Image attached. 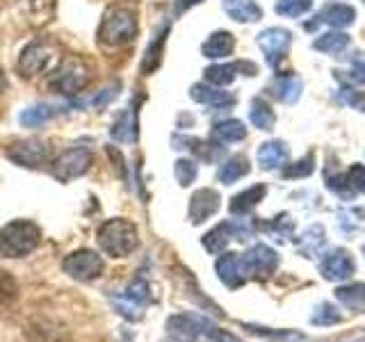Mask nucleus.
Returning <instances> with one entry per match:
<instances>
[{"label": "nucleus", "mask_w": 365, "mask_h": 342, "mask_svg": "<svg viewBox=\"0 0 365 342\" xmlns=\"http://www.w3.org/2000/svg\"><path fill=\"white\" fill-rule=\"evenodd\" d=\"M137 14L135 9L125 7V5H112L101 19L98 26V41L108 48H121V46H128L137 37Z\"/></svg>", "instance_id": "f257e3e1"}, {"label": "nucleus", "mask_w": 365, "mask_h": 342, "mask_svg": "<svg viewBox=\"0 0 365 342\" xmlns=\"http://www.w3.org/2000/svg\"><path fill=\"white\" fill-rule=\"evenodd\" d=\"M91 83V66L80 55H66L62 62H57L55 71L48 78V87L55 94L76 96Z\"/></svg>", "instance_id": "f03ea898"}, {"label": "nucleus", "mask_w": 365, "mask_h": 342, "mask_svg": "<svg viewBox=\"0 0 365 342\" xmlns=\"http://www.w3.org/2000/svg\"><path fill=\"white\" fill-rule=\"evenodd\" d=\"M41 242V228L28 222V219H16L5 226V231L0 233V251L7 258H23L32 254Z\"/></svg>", "instance_id": "7ed1b4c3"}, {"label": "nucleus", "mask_w": 365, "mask_h": 342, "mask_svg": "<svg viewBox=\"0 0 365 342\" xmlns=\"http://www.w3.org/2000/svg\"><path fill=\"white\" fill-rule=\"evenodd\" d=\"M98 244L112 258H123L137 249V226L128 219H108L98 228Z\"/></svg>", "instance_id": "20e7f679"}, {"label": "nucleus", "mask_w": 365, "mask_h": 342, "mask_svg": "<svg viewBox=\"0 0 365 342\" xmlns=\"http://www.w3.org/2000/svg\"><path fill=\"white\" fill-rule=\"evenodd\" d=\"M57 53H60V46L51 39L39 37L30 41L19 55V62H16L19 73L23 78H34V76L46 73L57 60Z\"/></svg>", "instance_id": "39448f33"}, {"label": "nucleus", "mask_w": 365, "mask_h": 342, "mask_svg": "<svg viewBox=\"0 0 365 342\" xmlns=\"http://www.w3.org/2000/svg\"><path fill=\"white\" fill-rule=\"evenodd\" d=\"M91 162H94V155L87 148H68L53 160V176L60 182H71L73 178L87 174Z\"/></svg>", "instance_id": "423d86ee"}, {"label": "nucleus", "mask_w": 365, "mask_h": 342, "mask_svg": "<svg viewBox=\"0 0 365 342\" xmlns=\"http://www.w3.org/2000/svg\"><path fill=\"white\" fill-rule=\"evenodd\" d=\"M245 262V269H247V276L249 279H258V281H265L269 279L274 271L279 267V254L267 244H256L251 247L247 254L242 256Z\"/></svg>", "instance_id": "0eeeda50"}, {"label": "nucleus", "mask_w": 365, "mask_h": 342, "mask_svg": "<svg viewBox=\"0 0 365 342\" xmlns=\"http://www.w3.org/2000/svg\"><path fill=\"white\" fill-rule=\"evenodd\" d=\"M62 267L68 276H73L78 281H94L101 276V271L106 265H103V258L96 251L83 249V251H73L71 256H66Z\"/></svg>", "instance_id": "6e6552de"}, {"label": "nucleus", "mask_w": 365, "mask_h": 342, "mask_svg": "<svg viewBox=\"0 0 365 342\" xmlns=\"http://www.w3.org/2000/svg\"><path fill=\"white\" fill-rule=\"evenodd\" d=\"M7 157L11 162H16L21 167L28 169H39L41 165L48 162L51 157V148L46 142L39 140H26V142H16L14 146L7 148Z\"/></svg>", "instance_id": "1a4fd4ad"}, {"label": "nucleus", "mask_w": 365, "mask_h": 342, "mask_svg": "<svg viewBox=\"0 0 365 342\" xmlns=\"http://www.w3.org/2000/svg\"><path fill=\"white\" fill-rule=\"evenodd\" d=\"M292 43V34L290 30H283V28H269V30H262L258 34V46L260 51L265 53V60L269 66H279V62L285 57Z\"/></svg>", "instance_id": "9d476101"}, {"label": "nucleus", "mask_w": 365, "mask_h": 342, "mask_svg": "<svg viewBox=\"0 0 365 342\" xmlns=\"http://www.w3.org/2000/svg\"><path fill=\"white\" fill-rule=\"evenodd\" d=\"M354 269H356V265H354V258L347 249L329 251V254L322 258V262H319V271H322V276L327 281H334V283L351 279Z\"/></svg>", "instance_id": "9b49d317"}, {"label": "nucleus", "mask_w": 365, "mask_h": 342, "mask_svg": "<svg viewBox=\"0 0 365 342\" xmlns=\"http://www.w3.org/2000/svg\"><path fill=\"white\" fill-rule=\"evenodd\" d=\"M217 274H220V279L226 288H231V290L242 288V285L249 281L242 256L233 254V251L231 254H224L220 260H217Z\"/></svg>", "instance_id": "f8f14e48"}, {"label": "nucleus", "mask_w": 365, "mask_h": 342, "mask_svg": "<svg viewBox=\"0 0 365 342\" xmlns=\"http://www.w3.org/2000/svg\"><path fill=\"white\" fill-rule=\"evenodd\" d=\"M220 194L215 190L205 187L194 192V197L190 199V219L192 224H203L208 217H212L217 210H220Z\"/></svg>", "instance_id": "ddd939ff"}, {"label": "nucleus", "mask_w": 365, "mask_h": 342, "mask_svg": "<svg viewBox=\"0 0 365 342\" xmlns=\"http://www.w3.org/2000/svg\"><path fill=\"white\" fill-rule=\"evenodd\" d=\"M190 96L197 100V103H203V105H212L217 110L233 108L235 105V96L233 94H228V91H220V89H215L210 85H203V83L192 85Z\"/></svg>", "instance_id": "4468645a"}, {"label": "nucleus", "mask_w": 365, "mask_h": 342, "mask_svg": "<svg viewBox=\"0 0 365 342\" xmlns=\"http://www.w3.org/2000/svg\"><path fill=\"white\" fill-rule=\"evenodd\" d=\"M224 11L237 23H256L262 19V9L256 0H222Z\"/></svg>", "instance_id": "2eb2a0df"}, {"label": "nucleus", "mask_w": 365, "mask_h": 342, "mask_svg": "<svg viewBox=\"0 0 365 342\" xmlns=\"http://www.w3.org/2000/svg\"><path fill=\"white\" fill-rule=\"evenodd\" d=\"M288 157H290L288 146H285L283 142H279V140L265 142L258 148V165L262 169H267V171L279 169L281 165L288 162Z\"/></svg>", "instance_id": "dca6fc26"}, {"label": "nucleus", "mask_w": 365, "mask_h": 342, "mask_svg": "<svg viewBox=\"0 0 365 342\" xmlns=\"http://www.w3.org/2000/svg\"><path fill=\"white\" fill-rule=\"evenodd\" d=\"M265 194H267V185H262V182L260 185L249 187L245 192L235 194V197L231 199V203H228V210H231L233 214H249L262 199H265Z\"/></svg>", "instance_id": "f3484780"}, {"label": "nucleus", "mask_w": 365, "mask_h": 342, "mask_svg": "<svg viewBox=\"0 0 365 342\" xmlns=\"http://www.w3.org/2000/svg\"><path fill=\"white\" fill-rule=\"evenodd\" d=\"M235 48V39L231 32L220 30V32H212L208 41L201 46V53L210 60H222V57H228Z\"/></svg>", "instance_id": "a211bd4d"}, {"label": "nucleus", "mask_w": 365, "mask_h": 342, "mask_svg": "<svg viewBox=\"0 0 365 342\" xmlns=\"http://www.w3.org/2000/svg\"><path fill=\"white\" fill-rule=\"evenodd\" d=\"M319 21L329 23L331 28H349L354 19H356V9H354L351 5H345V3H331L327 5L322 11H319Z\"/></svg>", "instance_id": "6ab92c4d"}, {"label": "nucleus", "mask_w": 365, "mask_h": 342, "mask_svg": "<svg viewBox=\"0 0 365 342\" xmlns=\"http://www.w3.org/2000/svg\"><path fill=\"white\" fill-rule=\"evenodd\" d=\"M336 299L351 313H363L365 311V283H349L340 285L336 290Z\"/></svg>", "instance_id": "aec40b11"}, {"label": "nucleus", "mask_w": 365, "mask_h": 342, "mask_svg": "<svg viewBox=\"0 0 365 342\" xmlns=\"http://www.w3.org/2000/svg\"><path fill=\"white\" fill-rule=\"evenodd\" d=\"M212 140H217L220 144H233V142H242L247 137V128L242 121L237 119H224L220 123L212 125Z\"/></svg>", "instance_id": "412c9836"}, {"label": "nucleus", "mask_w": 365, "mask_h": 342, "mask_svg": "<svg viewBox=\"0 0 365 342\" xmlns=\"http://www.w3.org/2000/svg\"><path fill=\"white\" fill-rule=\"evenodd\" d=\"M60 112H62V108L51 105V103H39V105H32L28 110H23L19 121L26 125V128H37V125L51 121L55 114H60Z\"/></svg>", "instance_id": "4be33fe9"}, {"label": "nucleus", "mask_w": 365, "mask_h": 342, "mask_svg": "<svg viewBox=\"0 0 365 342\" xmlns=\"http://www.w3.org/2000/svg\"><path fill=\"white\" fill-rule=\"evenodd\" d=\"M249 119L258 130H272L274 123H277V114H274V110L267 105L265 98H254L251 110H249Z\"/></svg>", "instance_id": "5701e85b"}, {"label": "nucleus", "mask_w": 365, "mask_h": 342, "mask_svg": "<svg viewBox=\"0 0 365 342\" xmlns=\"http://www.w3.org/2000/svg\"><path fill=\"white\" fill-rule=\"evenodd\" d=\"M231 237H235V224L224 222L203 237V247L208 249L210 254H220V251H224V247L228 244Z\"/></svg>", "instance_id": "b1692460"}, {"label": "nucleus", "mask_w": 365, "mask_h": 342, "mask_svg": "<svg viewBox=\"0 0 365 342\" xmlns=\"http://www.w3.org/2000/svg\"><path fill=\"white\" fill-rule=\"evenodd\" d=\"M347 46H349V34H345V32H327V34H322V37L315 39L313 48L322 51L327 55H340V53L347 51Z\"/></svg>", "instance_id": "393cba45"}, {"label": "nucleus", "mask_w": 365, "mask_h": 342, "mask_svg": "<svg viewBox=\"0 0 365 342\" xmlns=\"http://www.w3.org/2000/svg\"><path fill=\"white\" fill-rule=\"evenodd\" d=\"M302 80L297 76H279L277 83H274V91H277L279 100L288 103V105H292V103H297V98L302 96Z\"/></svg>", "instance_id": "a878e982"}, {"label": "nucleus", "mask_w": 365, "mask_h": 342, "mask_svg": "<svg viewBox=\"0 0 365 342\" xmlns=\"http://www.w3.org/2000/svg\"><path fill=\"white\" fill-rule=\"evenodd\" d=\"M327 244V237H324V228L319 224H313L308 231L302 235V242H299V251L306 258H315L322 247Z\"/></svg>", "instance_id": "bb28decb"}, {"label": "nucleus", "mask_w": 365, "mask_h": 342, "mask_svg": "<svg viewBox=\"0 0 365 342\" xmlns=\"http://www.w3.org/2000/svg\"><path fill=\"white\" fill-rule=\"evenodd\" d=\"M247 174H249V160L245 155H233V157H228L226 162L222 165L220 180L224 182V185H231V182L240 180Z\"/></svg>", "instance_id": "cd10ccee"}, {"label": "nucleus", "mask_w": 365, "mask_h": 342, "mask_svg": "<svg viewBox=\"0 0 365 342\" xmlns=\"http://www.w3.org/2000/svg\"><path fill=\"white\" fill-rule=\"evenodd\" d=\"M167 32L169 30H163V32L158 34V39L153 43H148L146 55H144V60H142V71L144 73H153L155 68L160 66V62H163V48H165Z\"/></svg>", "instance_id": "c85d7f7f"}, {"label": "nucleus", "mask_w": 365, "mask_h": 342, "mask_svg": "<svg viewBox=\"0 0 365 342\" xmlns=\"http://www.w3.org/2000/svg\"><path fill=\"white\" fill-rule=\"evenodd\" d=\"M338 224L347 235L363 231L365 226V210L363 208H345L338 212Z\"/></svg>", "instance_id": "c756f323"}, {"label": "nucleus", "mask_w": 365, "mask_h": 342, "mask_svg": "<svg viewBox=\"0 0 365 342\" xmlns=\"http://www.w3.org/2000/svg\"><path fill=\"white\" fill-rule=\"evenodd\" d=\"M205 80H208L210 85H231L235 76H237V64H212L205 68Z\"/></svg>", "instance_id": "7c9ffc66"}, {"label": "nucleus", "mask_w": 365, "mask_h": 342, "mask_svg": "<svg viewBox=\"0 0 365 342\" xmlns=\"http://www.w3.org/2000/svg\"><path fill=\"white\" fill-rule=\"evenodd\" d=\"M112 137L117 142H133L137 137L135 130V112H123L121 117L117 119V123L112 125Z\"/></svg>", "instance_id": "2f4dec72"}, {"label": "nucleus", "mask_w": 365, "mask_h": 342, "mask_svg": "<svg viewBox=\"0 0 365 342\" xmlns=\"http://www.w3.org/2000/svg\"><path fill=\"white\" fill-rule=\"evenodd\" d=\"M313 0H277V14L288 19H299L306 11H311Z\"/></svg>", "instance_id": "473e14b6"}, {"label": "nucleus", "mask_w": 365, "mask_h": 342, "mask_svg": "<svg viewBox=\"0 0 365 342\" xmlns=\"http://www.w3.org/2000/svg\"><path fill=\"white\" fill-rule=\"evenodd\" d=\"M197 174H199V169H197V162H194V160L182 157V160H178V162L174 165V176H176L180 187L192 185L194 178H197Z\"/></svg>", "instance_id": "72a5a7b5"}, {"label": "nucleus", "mask_w": 365, "mask_h": 342, "mask_svg": "<svg viewBox=\"0 0 365 342\" xmlns=\"http://www.w3.org/2000/svg\"><path fill=\"white\" fill-rule=\"evenodd\" d=\"M311 322L315 326H331V324H340L342 322V315L336 311L331 304H322V306H317L315 308V313L311 317Z\"/></svg>", "instance_id": "f704fd0d"}, {"label": "nucleus", "mask_w": 365, "mask_h": 342, "mask_svg": "<svg viewBox=\"0 0 365 342\" xmlns=\"http://www.w3.org/2000/svg\"><path fill=\"white\" fill-rule=\"evenodd\" d=\"M313 171H315V155L308 153L306 157L297 160L294 165L285 167L283 169V176H288V178H304V176H311Z\"/></svg>", "instance_id": "c9c22d12"}, {"label": "nucleus", "mask_w": 365, "mask_h": 342, "mask_svg": "<svg viewBox=\"0 0 365 342\" xmlns=\"http://www.w3.org/2000/svg\"><path fill=\"white\" fill-rule=\"evenodd\" d=\"M267 231L279 239V242H285L290 235H292V228H294V222L290 219V214H279L277 219H274L272 224L265 226Z\"/></svg>", "instance_id": "e433bc0d"}, {"label": "nucleus", "mask_w": 365, "mask_h": 342, "mask_svg": "<svg viewBox=\"0 0 365 342\" xmlns=\"http://www.w3.org/2000/svg\"><path fill=\"white\" fill-rule=\"evenodd\" d=\"M16 292H19V285H16L14 276H11L9 271L0 269V308L7 306L11 299H14Z\"/></svg>", "instance_id": "4c0bfd02"}, {"label": "nucleus", "mask_w": 365, "mask_h": 342, "mask_svg": "<svg viewBox=\"0 0 365 342\" xmlns=\"http://www.w3.org/2000/svg\"><path fill=\"white\" fill-rule=\"evenodd\" d=\"M345 180L354 194H365V167L363 165H354L345 174Z\"/></svg>", "instance_id": "58836bf2"}, {"label": "nucleus", "mask_w": 365, "mask_h": 342, "mask_svg": "<svg viewBox=\"0 0 365 342\" xmlns=\"http://www.w3.org/2000/svg\"><path fill=\"white\" fill-rule=\"evenodd\" d=\"M327 185H329L331 192H336L338 197H340V199H345V201H349V199L356 197V194H354V192L349 190L345 176H329V178H327Z\"/></svg>", "instance_id": "ea45409f"}, {"label": "nucleus", "mask_w": 365, "mask_h": 342, "mask_svg": "<svg viewBox=\"0 0 365 342\" xmlns=\"http://www.w3.org/2000/svg\"><path fill=\"white\" fill-rule=\"evenodd\" d=\"M340 98L342 103H347L351 110H359V112H365V91H356V89H342L340 91Z\"/></svg>", "instance_id": "a19ab883"}, {"label": "nucleus", "mask_w": 365, "mask_h": 342, "mask_svg": "<svg viewBox=\"0 0 365 342\" xmlns=\"http://www.w3.org/2000/svg\"><path fill=\"white\" fill-rule=\"evenodd\" d=\"M338 80H349V83H359V85H365V62H354L351 64V71L347 73H336Z\"/></svg>", "instance_id": "79ce46f5"}, {"label": "nucleus", "mask_w": 365, "mask_h": 342, "mask_svg": "<svg viewBox=\"0 0 365 342\" xmlns=\"http://www.w3.org/2000/svg\"><path fill=\"white\" fill-rule=\"evenodd\" d=\"M197 3H201V0H178L176 3V14H180V11H185L187 7H192V5H197Z\"/></svg>", "instance_id": "37998d69"}, {"label": "nucleus", "mask_w": 365, "mask_h": 342, "mask_svg": "<svg viewBox=\"0 0 365 342\" xmlns=\"http://www.w3.org/2000/svg\"><path fill=\"white\" fill-rule=\"evenodd\" d=\"M7 76H5V71H3V66H0V94H5V89H7Z\"/></svg>", "instance_id": "c03bdc74"}, {"label": "nucleus", "mask_w": 365, "mask_h": 342, "mask_svg": "<svg viewBox=\"0 0 365 342\" xmlns=\"http://www.w3.org/2000/svg\"><path fill=\"white\" fill-rule=\"evenodd\" d=\"M363 256H365V247H363Z\"/></svg>", "instance_id": "a18cd8bd"}, {"label": "nucleus", "mask_w": 365, "mask_h": 342, "mask_svg": "<svg viewBox=\"0 0 365 342\" xmlns=\"http://www.w3.org/2000/svg\"><path fill=\"white\" fill-rule=\"evenodd\" d=\"M359 342H365V340H359Z\"/></svg>", "instance_id": "49530a36"}]
</instances>
